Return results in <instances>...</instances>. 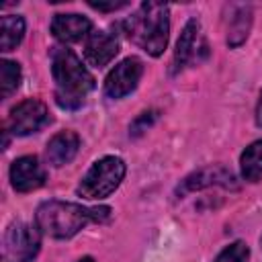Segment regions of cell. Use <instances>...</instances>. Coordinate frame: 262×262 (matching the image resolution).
<instances>
[{"label":"cell","instance_id":"cell-8","mask_svg":"<svg viewBox=\"0 0 262 262\" xmlns=\"http://www.w3.org/2000/svg\"><path fill=\"white\" fill-rule=\"evenodd\" d=\"M10 182L18 192H31L45 182V170L35 156H23L10 166Z\"/></svg>","mask_w":262,"mask_h":262},{"label":"cell","instance_id":"cell-14","mask_svg":"<svg viewBox=\"0 0 262 262\" xmlns=\"http://www.w3.org/2000/svg\"><path fill=\"white\" fill-rule=\"evenodd\" d=\"M25 37V20L16 14H6L0 20V47L2 51H12Z\"/></svg>","mask_w":262,"mask_h":262},{"label":"cell","instance_id":"cell-9","mask_svg":"<svg viewBox=\"0 0 262 262\" xmlns=\"http://www.w3.org/2000/svg\"><path fill=\"white\" fill-rule=\"evenodd\" d=\"M119 53V41L106 31H94L84 43V57L90 66L102 68Z\"/></svg>","mask_w":262,"mask_h":262},{"label":"cell","instance_id":"cell-4","mask_svg":"<svg viewBox=\"0 0 262 262\" xmlns=\"http://www.w3.org/2000/svg\"><path fill=\"white\" fill-rule=\"evenodd\" d=\"M125 176V162L117 156H104L92 164L78 184V194L84 199H104L121 184Z\"/></svg>","mask_w":262,"mask_h":262},{"label":"cell","instance_id":"cell-3","mask_svg":"<svg viewBox=\"0 0 262 262\" xmlns=\"http://www.w3.org/2000/svg\"><path fill=\"white\" fill-rule=\"evenodd\" d=\"M125 33L127 37L147 51L149 55L158 57L164 53L168 45V6L160 2H143L127 20H125Z\"/></svg>","mask_w":262,"mask_h":262},{"label":"cell","instance_id":"cell-1","mask_svg":"<svg viewBox=\"0 0 262 262\" xmlns=\"http://www.w3.org/2000/svg\"><path fill=\"white\" fill-rule=\"evenodd\" d=\"M111 217L108 207H96L88 209L78 203H66V201H45L39 205L35 213L37 227L55 239H68L76 235L80 229H84L90 221H106Z\"/></svg>","mask_w":262,"mask_h":262},{"label":"cell","instance_id":"cell-13","mask_svg":"<svg viewBox=\"0 0 262 262\" xmlns=\"http://www.w3.org/2000/svg\"><path fill=\"white\" fill-rule=\"evenodd\" d=\"M199 41V23L192 18L186 23V27L180 33V39L176 43V53H174V70H180L186 66V61L194 55Z\"/></svg>","mask_w":262,"mask_h":262},{"label":"cell","instance_id":"cell-21","mask_svg":"<svg viewBox=\"0 0 262 262\" xmlns=\"http://www.w3.org/2000/svg\"><path fill=\"white\" fill-rule=\"evenodd\" d=\"M80 262H94V260H92V258H90V256H86V258H82V260H80Z\"/></svg>","mask_w":262,"mask_h":262},{"label":"cell","instance_id":"cell-17","mask_svg":"<svg viewBox=\"0 0 262 262\" xmlns=\"http://www.w3.org/2000/svg\"><path fill=\"white\" fill-rule=\"evenodd\" d=\"M248 27H250V10H242V14L235 16L231 29H229V37H227V43L229 45H239L246 35H248Z\"/></svg>","mask_w":262,"mask_h":262},{"label":"cell","instance_id":"cell-15","mask_svg":"<svg viewBox=\"0 0 262 262\" xmlns=\"http://www.w3.org/2000/svg\"><path fill=\"white\" fill-rule=\"evenodd\" d=\"M242 176L250 182H256L262 178V139L250 143L242 154Z\"/></svg>","mask_w":262,"mask_h":262},{"label":"cell","instance_id":"cell-12","mask_svg":"<svg viewBox=\"0 0 262 262\" xmlns=\"http://www.w3.org/2000/svg\"><path fill=\"white\" fill-rule=\"evenodd\" d=\"M211 184H223V186H231L233 184V174L221 166H211V168H203L199 172H194L192 176H188L184 180V190H194V188H205Z\"/></svg>","mask_w":262,"mask_h":262},{"label":"cell","instance_id":"cell-7","mask_svg":"<svg viewBox=\"0 0 262 262\" xmlns=\"http://www.w3.org/2000/svg\"><path fill=\"white\" fill-rule=\"evenodd\" d=\"M143 74V63L137 57H127L121 63H117L106 80H104V92L111 98H123L131 90H135L139 78Z\"/></svg>","mask_w":262,"mask_h":262},{"label":"cell","instance_id":"cell-11","mask_svg":"<svg viewBox=\"0 0 262 262\" xmlns=\"http://www.w3.org/2000/svg\"><path fill=\"white\" fill-rule=\"evenodd\" d=\"M78 147H80V137L74 131H61V133L53 135L47 143V149H45L47 162L55 168L70 164L74 160V156L78 154Z\"/></svg>","mask_w":262,"mask_h":262},{"label":"cell","instance_id":"cell-16","mask_svg":"<svg viewBox=\"0 0 262 262\" xmlns=\"http://www.w3.org/2000/svg\"><path fill=\"white\" fill-rule=\"evenodd\" d=\"M20 84V66L10 59L0 61V88H2V98H8Z\"/></svg>","mask_w":262,"mask_h":262},{"label":"cell","instance_id":"cell-2","mask_svg":"<svg viewBox=\"0 0 262 262\" xmlns=\"http://www.w3.org/2000/svg\"><path fill=\"white\" fill-rule=\"evenodd\" d=\"M51 74L55 80V102L74 111L84 104L86 94L94 88L92 74L84 68L72 49L55 47L51 53Z\"/></svg>","mask_w":262,"mask_h":262},{"label":"cell","instance_id":"cell-6","mask_svg":"<svg viewBox=\"0 0 262 262\" xmlns=\"http://www.w3.org/2000/svg\"><path fill=\"white\" fill-rule=\"evenodd\" d=\"M47 121H49L47 106L37 98H27L10 111L6 127L14 135H31L39 131L43 125H47Z\"/></svg>","mask_w":262,"mask_h":262},{"label":"cell","instance_id":"cell-18","mask_svg":"<svg viewBox=\"0 0 262 262\" xmlns=\"http://www.w3.org/2000/svg\"><path fill=\"white\" fill-rule=\"evenodd\" d=\"M248 260H250V250L244 242H235V244L227 246L215 258V262H248Z\"/></svg>","mask_w":262,"mask_h":262},{"label":"cell","instance_id":"cell-5","mask_svg":"<svg viewBox=\"0 0 262 262\" xmlns=\"http://www.w3.org/2000/svg\"><path fill=\"white\" fill-rule=\"evenodd\" d=\"M39 227L29 223H12L2 242V260L0 262H31L41 246Z\"/></svg>","mask_w":262,"mask_h":262},{"label":"cell","instance_id":"cell-20","mask_svg":"<svg viewBox=\"0 0 262 262\" xmlns=\"http://www.w3.org/2000/svg\"><path fill=\"white\" fill-rule=\"evenodd\" d=\"M256 123L262 127V94H260V100H258V108H256Z\"/></svg>","mask_w":262,"mask_h":262},{"label":"cell","instance_id":"cell-19","mask_svg":"<svg viewBox=\"0 0 262 262\" xmlns=\"http://www.w3.org/2000/svg\"><path fill=\"white\" fill-rule=\"evenodd\" d=\"M90 6L92 8H96V10H102V12H106V10H117V8H121V6H125V2H90Z\"/></svg>","mask_w":262,"mask_h":262},{"label":"cell","instance_id":"cell-10","mask_svg":"<svg viewBox=\"0 0 262 262\" xmlns=\"http://www.w3.org/2000/svg\"><path fill=\"white\" fill-rule=\"evenodd\" d=\"M90 20L82 14H55L51 20V33L63 43H76L90 35Z\"/></svg>","mask_w":262,"mask_h":262}]
</instances>
